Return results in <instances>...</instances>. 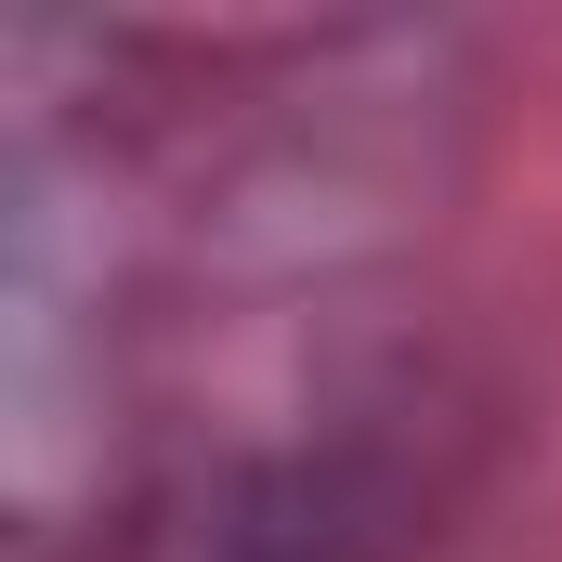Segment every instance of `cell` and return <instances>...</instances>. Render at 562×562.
Listing matches in <instances>:
<instances>
[{
  "instance_id": "obj_1",
  "label": "cell",
  "mask_w": 562,
  "mask_h": 562,
  "mask_svg": "<svg viewBox=\"0 0 562 562\" xmlns=\"http://www.w3.org/2000/svg\"><path fill=\"white\" fill-rule=\"evenodd\" d=\"M471 471L445 340L327 288H262L119 419L92 562H406Z\"/></svg>"
}]
</instances>
